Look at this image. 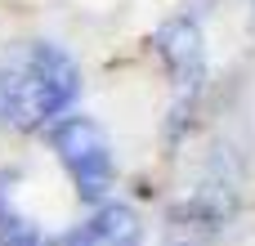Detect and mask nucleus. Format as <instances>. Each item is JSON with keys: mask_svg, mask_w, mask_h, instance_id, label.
Masks as SVG:
<instances>
[{"mask_svg": "<svg viewBox=\"0 0 255 246\" xmlns=\"http://www.w3.org/2000/svg\"><path fill=\"white\" fill-rule=\"evenodd\" d=\"M139 242H143V224L130 206H103L94 220L54 238V246H139Z\"/></svg>", "mask_w": 255, "mask_h": 246, "instance_id": "obj_5", "label": "nucleus"}, {"mask_svg": "<svg viewBox=\"0 0 255 246\" xmlns=\"http://www.w3.org/2000/svg\"><path fill=\"white\" fill-rule=\"evenodd\" d=\"M81 94V67L49 40H22L0 54V130H40Z\"/></svg>", "mask_w": 255, "mask_h": 246, "instance_id": "obj_1", "label": "nucleus"}, {"mask_svg": "<svg viewBox=\"0 0 255 246\" xmlns=\"http://www.w3.org/2000/svg\"><path fill=\"white\" fill-rule=\"evenodd\" d=\"M0 246H40V238H36L22 220H13V215L0 211Z\"/></svg>", "mask_w": 255, "mask_h": 246, "instance_id": "obj_6", "label": "nucleus"}, {"mask_svg": "<svg viewBox=\"0 0 255 246\" xmlns=\"http://www.w3.org/2000/svg\"><path fill=\"white\" fill-rule=\"evenodd\" d=\"M238 197L224 184H206L197 188L188 202H179L166 215V246H211L233 220Z\"/></svg>", "mask_w": 255, "mask_h": 246, "instance_id": "obj_4", "label": "nucleus"}, {"mask_svg": "<svg viewBox=\"0 0 255 246\" xmlns=\"http://www.w3.org/2000/svg\"><path fill=\"white\" fill-rule=\"evenodd\" d=\"M49 143L85 202H99L112 188L117 166H112V143H108L103 125H94L90 117H67L49 130Z\"/></svg>", "mask_w": 255, "mask_h": 246, "instance_id": "obj_2", "label": "nucleus"}, {"mask_svg": "<svg viewBox=\"0 0 255 246\" xmlns=\"http://www.w3.org/2000/svg\"><path fill=\"white\" fill-rule=\"evenodd\" d=\"M152 49H157V58L166 63L170 85H175L170 134H179L184 121H188L193 99H197V90H202V81H206V45H202V27H197L193 18H170V22L157 27Z\"/></svg>", "mask_w": 255, "mask_h": 246, "instance_id": "obj_3", "label": "nucleus"}]
</instances>
